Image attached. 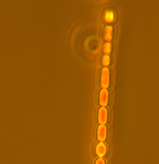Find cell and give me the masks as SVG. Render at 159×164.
Returning <instances> with one entry per match:
<instances>
[{"mask_svg":"<svg viewBox=\"0 0 159 164\" xmlns=\"http://www.w3.org/2000/svg\"><path fill=\"white\" fill-rule=\"evenodd\" d=\"M107 128L104 125H101L99 126L97 131V138L101 141H104L107 138Z\"/></svg>","mask_w":159,"mask_h":164,"instance_id":"cell-1","label":"cell"},{"mask_svg":"<svg viewBox=\"0 0 159 164\" xmlns=\"http://www.w3.org/2000/svg\"><path fill=\"white\" fill-rule=\"evenodd\" d=\"M107 110L104 107H101L99 111V122L101 125H104L107 122Z\"/></svg>","mask_w":159,"mask_h":164,"instance_id":"cell-2","label":"cell"},{"mask_svg":"<svg viewBox=\"0 0 159 164\" xmlns=\"http://www.w3.org/2000/svg\"><path fill=\"white\" fill-rule=\"evenodd\" d=\"M108 92L106 89L101 91L99 97L100 104L101 106H105L107 105L108 101Z\"/></svg>","mask_w":159,"mask_h":164,"instance_id":"cell-3","label":"cell"},{"mask_svg":"<svg viewBox=\"0 0 159 164\" xmlns=\"http://www.w3.org/2000/svg\"><path fill=\"white\" fill-rule=\"evenodd\" d=\"M96 153L100 157L104 156L107 152V147L106 145L102 142L99 143L96 147Z\"/></svg>","mask_w":159,"mask_h":164,"instance_id":"cell-4","label":"cell"},{"mask_svg":"<svg viewBox=\"0 0 159 164\" xmlns=\"http://www.w3.org/2000/svg\"><path fill=\"white\" fill-rule=\"evenodd\" d=\"M107 70L104 71L102 74L101 85L102 87L106 88L109 86V74Z\"/></svg>","mask_w":159,"mask_h":164,"instance_id":"cell-5","label":"cell"},{"mask_svg":"<svg viewBox=\"0 0 159 164\" xmlns=\"http://www.w3.org/2000/svg\"><path fill=\"white\" fill-rule=\"evenodd\" d=\"M95 164H106L104 160L102 159H99L97 160Z\"/></svg>","mask_w":159,"mask_h":164,"instance_id":"cell-6","label":"cell"}]
</instances>
